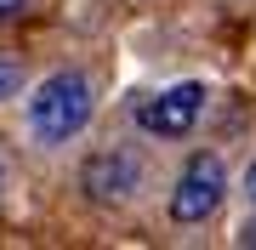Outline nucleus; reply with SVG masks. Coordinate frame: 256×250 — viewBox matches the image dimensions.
I'll return each instance as SVG.
<instances>
[{
    "label": "nucleus",
    "mask_w": 256,
    "mask_h": 250,
    "mask_svg": "<svg viewBox=\"0 0 256 250\" xmlns=\"http://www.w3.org/2000/svg\"><path fill=\"white\" fill-rule=\"evenodd\" d=\"M92 114H97V91H92V80H86L80 68L46 74L34 85V97H28V131H34V142H46V148L74 142L92 125Z\"/></svg>",
    "instance_id": "f257e3e1"
},
{
    "label": "nucleus",
    "mask_w": 256,
    "mask_h": 250,
    "mask_svg": "<svg viewBox=\"0 0 256 250\" xmlns=\"http://www.w3.org/2000/svg\"><path fill=\"white\" fill-rule=\"evenodd\" d=\"M222 194H228V165H222L216 154H194L182 176H176V188H171V222L176 228H200L216 216V205Z\"/></svg>",
    "instance_id": "f03ea898"
},
{
    "label": "nucleus",
    "mask_w": 256,
    "mask_h": 250,
    "mask_svg": "<svg viewBox=\"0 0 256 250\" xmlns=\"http://www.w3.org/2000/svg\"><path fill=\"white\" fill-rule=\"evenodd\" d=\"M142 176H148V165H142L137 148H97L80 165V188L97 205H131L142 194Z\"/></svg>",
    "instance_id": "7ed1b4c3"
},
{
    "label": "nucleus",
    "mask_w": 256,
    "mask_h": 250,
    "mask_svg": "<svg viewBox=\"0 0 256 250\" xmlns=\"http://www.w3.org/2000/svg\"><path fill=\"white\" fill-rule=\"evenodd\" d=\"M200 114H205V85L200 80H182V85H171V91L137 102V125L148 131V137H165V142L188 137V131L200 125Z\"/></svg>",
    "instance_id": "20e7f679"
},
{
    "label": "nucleus",
    "mask_w": 256,
    "mask_h": 250,
    "mask_svg": "<svg viewBox=\"0 0 256 250\" xmlns=\"http://www.w3.org/2000/svg\"><path fill=\"white\" fill-rule=\"evenodd\" d=\"M23 85H28V68H23V57H12V51H0V102H12V97H23Z\"/></svg>",
    "instance_id": "39448f33"
},
{
    "label": "nucleus",
    "mask_w": 256,
    "mask_h": 250,
    "mask_svg": "<svg viewBox=\"0 0 256 250\" xmlns=\"http://www.w3.org/2000/svg\"><path fill=\"white\" fill-rule=\"evenodd\" d=\"M23 6H28V0H0V23H12V17H23Z\"/></svg>",
    "instance_id": "423d86ee"
},
{
    "label": "nucleus",
    "mask_w": 256,
    "mask_h": 250,
    "mask_svg": "<svg viewBox=\"0 0 256 250\" xmlns=\"http://www.w3.org/2000/svg\"><path fill=\"white\" fill-rule=\"evenodd\" d=\"M245 199L256 205V159H250V165H245Z\"/></svg>",
    "instance_id": "0eeeda50"
},
{
    "label": "nucleus",
    "mask_w": 256,
    "mask_h": 250,
    "mask_svg": "<svg viewBox=\"0 0 256 250\" xmlns=\"http://www.w3.org/2000/svg\"><path fill=\"white\" fill-rule=\"evenodd\" d=\"M239 245H245V250H256V222H250L245 233H239Z\"/></svg>",
    "instance_id": "6e6552de"
},
{
    "label": "nucleus",
    "mask_w": 256,
    "mask_h": 250,
    "mask_svg": "<svg viewBox=\"0 0 256 250\" xmlns=\"http://www.w3.org/2000/svg\"><path fill=\"white\" fill-rule=\"evenodd\" d=\"M0 176H6V165H0Z\"/></svg>",
    "instance_id": "1a4fd4ad"
}]
</instances>
